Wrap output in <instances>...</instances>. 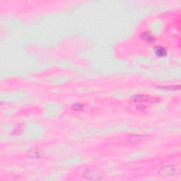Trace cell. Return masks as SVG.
Masks as SVG:
<instances>
[{
  "mask_svg": "<svg viewBox=\"0 0 181 181\" xmlns=\"http://www.w3.org/2000/svg\"><path fill=\"white\" fill-rule=\"evenodd\" d=\"M175 171H176V166H175V165H167V166H163V167L159 170V171L158 172V174L163 177L170 176V175L173 174Z\"/></svg>",
  "mask_w": 181,
  "mask_h": 181,
  "instance_id": "7a4b0ae2",
  "label": "cell"
},
{
  "mask_svg": "<svg viewBox=\"0 0 181 181\" xmlns=\"http://www.w3.org/2000/svg\"><path fill=\"white\" fill-rule=\"evenodd\" d=\"M141 38L145 42L151 43H154L156 40L155 35L152 34L151 32L149 31H144L141 34Z\"/></svg>",
  "mask_w": 181,
  "mask_h": 181,
  "instance_id": "277c9868",
  "label": "cell"
},
{
  "mask_svg": "<svg viewBox=\"0 0 181 181\" xmlns=\"http://www.w3.org/2000/svg\"><path fill=\"white\" fill-rule=\"evenodd\" d=\"M137 109H138V110H144L145 108H146V106H145L144 105H143V104H141V103H139V104H138V105H137Z\"/></svg>",
  "mask_w": 181,
  "mask_h": 181,
  "instance_id": "8fae6325",
  "label": "cell"
},
{
  "mask_svg": "<svg viewBox=\"0 0 181 181\" xmlns=\"http://www.w3.org/2000/svg\"><path fill=\"white\" fill-rule=\"evenodd\" d=\"M159 88H160V89H165V90H168V91H177L180 89V86L172 85V86H167V87H160Z\"/></svg>",
  "mask_w": 181,
  "mask_h": 181,
  "instance_id": "ba28073f",
  "label": "cell"
},
{
  "mask_svg": "<svg viewBox=\"0 0 181 181\" xmlns=\"http://www.w3.org/2000/svg\"><path fill=\"white\" fill-rule=\"evenodd\" d=\"M155 55L159 57H164L167 55V50L166 49L162 46H156L154 49Z\"/></svg>",
  "mask_w": 181,
  "mask_h": 181,
  "instance_id": "5b68a950",
  "label": "cell"
},
{
  "mask_svg": "<svg viewBox=\"0 0 181 181\" xmlns=\"http://www.w3.org/2000/svg\"><path fill=\"white\" fill-rule=\"evenodd\" d=\"M28 156L30 158H32V159H37V158L40 156V153L37 149H30V151H28Z\"/></svg>",
  "mask_w": 181,
  "mask_h": 181,
  "instance_id": "52a82bcc",
  "label": "cell"
},
{
  "mask_svg": "<svg viewBox=\"0 0 181 181\" xmlns=\"http://www.w3.org/2000/svg\"><path fill=\"white\" fill-rule=\"evenodd\" d=\"M98 176H101V175H98L97 171L92 169H88L84 173V177L88 180H98L99 179V178H98Z\"/></svg>",
  "mask_w": 181,
  "mask_h": 181,
  "instance_id": "3957f363",
  "label": "cell"
},
{
  "mask_svg": "<svg viewBox=\"0 0 181 181\" xmlns=\"http://www.w3.org/2000/svg\"><path fill=\"white\" fill-rule=\"evenodd\" d=\"M22 130H23L22 127L19 126L14 129L13 131V134H15V135H19V134H21V132H22Z\"/></svg>",
  "mask_w": 181,
  "mask_h": 181,
  "instance_id": "30bf717a",
  "label": "cell"
},
{
  "mask_svg": "<svg viewBox=\"0 0 181 181\" xmlns=\"http://www.w3.org/2000/svg\"><path fill=\"white\" fill-rule=\"evenodd\" d=\"M144 138L145 137L143 135H132L128 137V141L130 143L135 144V143L140 142L141 141H143Z\"/></svg>",
  "mask_w": 181,
  "mask_h": 181,
  "instance_id": "8992f818",
  "label": "cell"
},
{
  "mask_svg": "<svg viewBox=\"0 0 181 181\" xmlns=\"http://www.w3.org/2000/svg\"><path fill=\"white\" fill-rule=\"evenodd\" d=\"M134 103H159V98L153 96H147L144 94H139L137 96H134L132 98Z\"/></svg>",
  "mask_w": 181,
  "mask_h": 181,
  "instance_id": "6da1fadb",
  "label": "cell"
},
{
  "mask_svg": "<svg viewBox=\"0 0 181 181\" xmlns=\"http://www.w3.org/2000/svg\"><path fill=\"white\" fill-rule=\"evenodd\" d=\"M71 107L75 111H81L84 109V105L81 103H74Z\"/></svg>",
  "mask_w": 181,
  "mask_h": 181,
  "instance_id": "9c48e42d",
  "label": "cell"
}]
</instances>
